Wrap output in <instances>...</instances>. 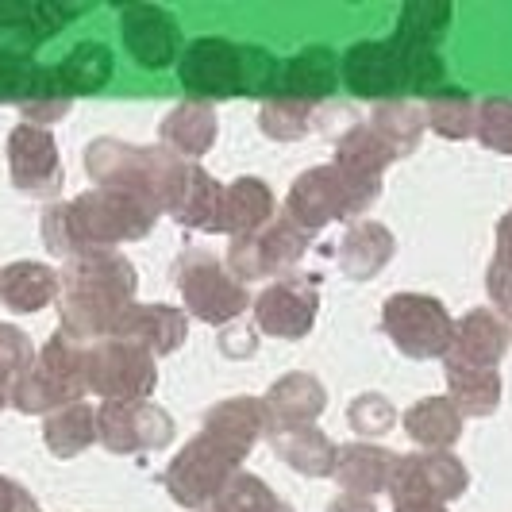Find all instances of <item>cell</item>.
Here are the masks:
<instances>
[{
  "instance_id": "11",
  "label": "cell",
  "mask_w": 512,
  "mask_h": 512,
  "mask_svg": "<svg viewBox=\"0 0 512 512\" xmlns=\"http://www.w3.org/2000/svg\"><path fill=\"white\" fill-rule=\"evenodd\" d=\"M351 416H355V424H359V428H366V432H378V428H385V424L393 420V409H385L378 397H366V401H359V405H355V412H351Z\"/></svg>"
},
{
  "instance_id": "7",
  "label": "cell",
  "mask_w": 512,
  "mask_h": 512,
  "mask_svg": "<svg viewBox=\"0 0 512 512\" xmlns=\"http://www.w3.org/2000/svg\"><path fill=\"white\" fill-rule=\"evenodd\" d=\"M201 278H205V289H193V285H185V289H189V301L197 305V312H201L205 320H224V316H231V312H239L243 297H239L235 285L224 282V274L205 270Z\"/></svg>"
},
{
  "instance_id": "4",
  "label": "cell",
  "mask_w": 512,
  "mask_h": 512,
  "mask_svg": "<svg viewBox=\"0 0 512 512\" xmlns=\"http://www.w3.org/2000/svg\"><path fill=\"white\" fill-rule=\"evenodd\" d=\"M124 31H128V47L131 54L139 58V66H151V70H162L174 62L178 54V24L170 12L154 8V4H143V8H131L128 20H124Z\"/></svg>"
},
{
  "instance_id": "6",
  "label": "cell",
  "mask_w": 512,
  "mask_h": 512,
  "mask_svg": "<svg viewBox=\"0 0 512 512\" xmlns=\"http://www.w3.org/2000/svg\"><path fill=\"white\" fill-rule=\"evenodd\" d=\"M447 20H451V8L447 4H409L397 39L412 43V47H432L439 35H443Z\"/></svg>"
},
{
  "instance_id": "9",
  "label": "cell",
  "mask_w": 512,
  "mask_h": 512,
  "mask_svg": "<svg viewBox=\"0 0 512 512\" xmlns=\"http://www.w3.org/2000/svg\"><path fill=\"white\" fill-rule=\"evenodd\" d=\"M66 74L74 77V85H81V89H97L104 77L112 74V54L97 47V43H85L81 51L70 54Z\"/></svg>"
},
{
  "instance_id": "5",
  "label": "cell",
  "mask_w": 512,
  "mask_h": 512,
  "mask_svg": "<svg viewBox=\"0 0 512 512\" xmlns=\"http://www.w3.org/2000/svg\"><path fill=\"white\" fill-rule=\"evenodd\" d=\"M278 89L293 93V97H324L335 89V70L328 51H308L293 58L278 77Z\"/></svg>"
},
{
  "instance_id": "3",
  "label": "cell",
  "mask_w": 512,
  "mask_h": 512,
  "mask_svg": "<svg viewBox=\"0 0 512 512\" xmlns=\"http://www.w3.org/2000/svg\"><path fill=\"white\" fill-rule=\"evenodd\" d=\"M347 81L362 97H385L401 85H409V70H405V54L397 43H362L347 54Z\"/></svg>"
},
{
  "instance_id": "8",
  "label": "cell",
  "mask_w": 512,
  "mask_h": 512,
  "mask_svg": "<svg viewBox=\"0 0 512 512\" xmlns=\"http://www.w3.org/2000/svg\"><path fill=\"white\" fill-rule=\"evenodd\" d=\"M409 432L424 443H447V439L459 436V416L439 401H428V405L409 412Z\"/></svg>"
},
{
  "instance_id": "10",
  "label": "cell",
  "mask_w": 512,
  "mask_h": 512,
  "mask_svg": "<svg viewBox=\"0 0 512 512\" xmlns=\"http://www.w3.org/2000/svg\"><path fill=\"white\" fill-rule=\"evenodd\" d=\"M239 208V228H251L262 216H270V193L258 185V181H239L235 193H231V212Z\"/></svg>"
},
{
  "instance_id": "1",
  "label": "cell",
  "mask_w": 512,
  "mask_h": 512,
  "mask_svg": "<svg viewBox=\"0 0 512 512\" xmlns=\"http://www.w3.org/2000/svg\"><path fill=\"white\" fill-rule=\"evenodd\" d=\"M385 324L393 328L397 343L409 355H436L451 335V324L436 301H420V297H397L393 305H385Z\"/></svg>"
},
{
  "instance_id": "2",
  "label": "cell",
  "mask_w": 512,
  "mask_h": 512,
  "mask_svg": "<svg viewBox=\"0 0 512 512\" xmlns=\"http://www.w3.org/2000/svg\"><path fill=\"white\" fill-rule=\"evenodd\" d=\"M181 77L189 89L197 93H208V97H228V93H239L243 89V47L235 51L220 39H208V43H197L185 66H181Z\"/></svg>"
}]
</instances>
